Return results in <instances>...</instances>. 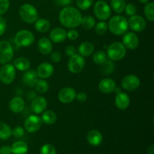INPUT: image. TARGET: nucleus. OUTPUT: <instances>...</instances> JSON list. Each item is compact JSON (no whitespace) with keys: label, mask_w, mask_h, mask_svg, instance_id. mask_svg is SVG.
<instances>
[{"label":"nucleus","mask_w":154,"mask_h":154,"mask_svg":"<svg viewBox=\"0 0 154 154\" xmlns=\"http://www.w3.org/2000/svg\"><path fill=\"white\" fill-rule=\"evenodd\" d=\"M144 15L150 21L154 20V3L147 2L144 7Z\"/></svg>","instance_id":"34"},{"label":"nucleus","mask_w":154,"mask_h":154,"mask_svg":"<svg viewBox=\"0 0 154 154\" xmlns=\"http://www.w3.org/2000/svg\"><path fill=\"white\" fill-rule=\"evenodd\" d=\"M86 62L84 57L80 54H75L70 57L68 63V69L73 74L80 73L84 69Z\"/></svg>","instance_id":"9"},{"label":"nucleus","mask_w":154,"mask_h":154,"mask_svg":"<svg viewBox=\"0 0 154 154\" xmlns=\"http://www.w3.org/2000/svg\"><path fill=\"white\" fill-rule=\"evenodd\" d=\"M130 105V98L123 92H120L117 93L115 97V105L118 109L126 110Z\"/></svg>","instance_id":"18"},{"label":"nucleus","mask_w":154,"mask_h":154,"mask_svg":"<svg viewBox=\"0 0 154 154\" xmlns=\"http://www.w3.org/2000/svg\"><path fill=\"white\" fill-rule=\"evenodd\" d=\"M51 60L54 63H59L62 60V55L58 51H54L51 53Z\"/></svg>","instance_id":"43"},{"label":"nucleus","mask_w":154,"mask_h":154,"mask_svg":"<svg viewBox=\"0 0 154 154\" xmlns=\"http://www.w3.org/2000/svg\"><path fill=\"white\" fill-rule=\"evenodd\" d=\"M87 140L89 144L94 147L100 145L103 140L102 133L96 129H92L89 131L87 135Z\"/></svg>","instance_id":"20"},{"label":"nucleus","mask_w":154,"mask_h":154,"mask_svg":"<svg viewBox=\"0 0 154 154\" xmlns=\"http://www.w3.org/2000/svg\"><path fill=\"white\" fill-rule=\"evenodd\" d=\"M81 25L85 29H92L96 25V20H95L94 17H93L92 16L87 15V16L82 17Z\"/></svg>","instance_id":"31"},{"label":"nucleus","mask_w":154,"mask_h":154,"mask_svg":"<svg viewBox=\"0 0 154 154\" xmlns=\"http://www.w3.org/2000/svg\"><path fill=\"white\" fill-rule=\"evenodd\" d=\"M16 70L14 65L6 63L0 69V81L4 84H10L14 81Z\"/></svg>","instance_id":"7"},{"label":"nucleus","mask_w":154,"mask_h":154,"mask_svg":"<svg viewBox=\"0 0 154 154\" xmlns=\"http://www.w3.org/2000/svg\"><path fill=\"white\" fill-rule=\"evenodd\" d=\"M93 1L94 0H77L76 4L78 8L85 11L90 8L93 5Z\"/></svg>","instance_id":"37"},{"label":"nucleus","mask_w":154,"mask_h":154,"mask_svg":"<svg viewBox=\"0 0 154 154\" xmlns=\"http://www.w3.org/2000/svg\"><path fill=\"white\" fill-rule=\"evenodd\" d=\"M140 79L135 75H126L121 81L122 87L127 91H135L140 87Z\"/></svg>","instance_id":"10"},{"label":"nucleus","mask_w":154,"mask_h":154,"mask_svg":"<svg viewBox=\"0 0 154 154\" xmlns=\"http://www.w3.org/2000/svg\"><path fill=\"white\" fill-rule=\"evenodd\" d=\"M123 45L128 49L135 50L139 45V38L135 33L126 32L123 37Z\"/></svg>","instance_id":"14"},{"label":"nucleus","mask_w":154,"mask_h":154,"mask_svg":"<svg viewBox=\"0 0 154 154\" xmlns=\"http://www.w3.org/2000/svg\"><path fill=\"white\" fill-rule=\"evenodd\" d=\"M42 121L47 125H53L57 122V116L53 111H45L42 112Z\"/></svg>","instance_id":"28"},{"label":"nucleus","mask_w":154,"mask_h":154,"mask_svg":"<svg viewBox=\"0 0 154 154\" xmlns=\"http://www.w3.org/2000/svg\"><path fill=\"white\" fill-rule=\"evenodd\" d=\"M78 37H79V33H78V32L77 30L70 29L67 32V38L69 40L75 41L76 39H78Z\"/></svg>","instance_id":"42"},{"label":"nucleus","mask_w":154,"mask_h":154,"mask_svg":"<svg viewBox=\"0 0 154 154\" xmlns=\"http://www.w3.org/2000/svg\"><path fill=\"white\" fill-rule=\"evenodd\" d=\"M65 52H66V55L69 56V57H72V56L77 54L76 48L74 46H72V45H69V46L66 47V50H65Z\"/></svg>","instance_id":"44"},{"label":"nucleus","mask_w":154,"mask_h":154,"mask_svg":"<svg viewBox=\"0 0 154 154\" xmlns=\"http://www.w3.org/2000/svg\"><path fill=\"white\" fill-rule=\"evenodd\" d=\"M54 68L51 63H42L38 66L36 74L38 77L42 79H47L50 77L52 76L54 74Z\"/></svg>","instance_id":"15"},{"label":"nucleus","mask_w":154,"mask_h":154,"mask_svg":"<svg viewBox=\"0 0 154 154\" xmlns=\"http://www.w3.org/2000/svg\"><path fill=\"white\" fill-rule=\"evenodd\" d=\"M67 38V32L63 28H54L50 33V40L54 43H62Z\"/></svg>","instance_id":"19"},{"label":"nucleus","mask_w":154,"mask_h":154,"mask_svg":"<svg viewBox=\"0 0 154 154\" xmlns=\"http://www.w3.org/2000/svg\"><path fill=\"white\" fill-rule=\"evenodd\" d=\"M56 4L61 7H66V6H69V4H71L72 0H54Z\"/></svg>","instance_id":"47"},{"label":"nucleus","mask_w":154,"mask_h":154,"mask_svg":"<svg viewBox=\"0 0 154 154\" xmlns=\"http://www.w3.org/2000/svg\"><path fill=\"white\" fill-rule=\"evenodd\" d=\"M128 24L129 26L132 29V30L136 32H140L143 31L146 27V21L140 15H133L130 17L129 20H128Z\"/></svg>","instance_id":"12"},{"label":"nucleus","mask_w":154,"mask_h":154,"mask_svg":"<svg viewBox=\"0 0 154 154\" xmlns=\"http://www.w3.org/2000/svg\"><path fill=\"white\" fill-rule=\"evenodd\" d=\"M42 119L37 115H30L24 122L25 130L29 133H34L39 130L42 126Z\"/></svg>","instance_id":"11"},{"label":"nucleus","mask_w":154,"mask_h":154,"mask_svg":"<svg viewBox=\"0 0 154 154\" xmlns=\"http://www.w3.org/2000/svg\"><path fill=\"white\" fill-rule=\"evenodd\" d=\"M99 89L105 94H110L116 89V82L111 78H103L99 83Z\"/></svg>","instance_id":"17"},{"label":"nucleus","mask_w":154,"mask_h":154,"mask_svg":"<svg viewBox=\"0 0 154 154\" xmlns=\"http://www.w3.org/2000/svg\"><path fill=\"white\" fill-rule=\"evenodd\" d=\"M25 107L24 100L20 96H16L11 99L9 102V109L15 114H19Z\"/></svg>","instance_id":"22"},{"label":"nucleus","mask_w":154,"mask_h":154,"mask_svg":"<svg viewBox=\"0 0 154 154\" xmlns=\"http://www.w3.org/2000/svg\"><path fill=\"white\" fill-rule=\"evenodd\" d=\"M11 147L8 145H4L0 147V154H11Z\"/></svg>","instance_id":"48"},{"label":"nucleus","mask_w":154,"mask_h":154,"mask_svg":"<svg viewBox=\"0 0 154 154\" xmlns=\"http://www.w3.org/2000/svg\"><path fill=\"white\" fill-rule=\"evenodd\" d=\"M35 36L32 32L22 29L17 32L14 37V42L18 47H29L34 43Z\"/></svg>","instance_id":"6"},{"label":"nucleus","mask_w":154,"mask_h":154,"mask_svg":"<svg viewBox=\"0 0 154 154\" xmlns=\"http://www.w3.org/2000/svg\"><path fill=\"white\" fill-rule=\"evenodd\" d=\"M14 66L15 69L21 72H26L30 68V62L26 57H18L14 61Z\"/></svg>","instance_id":"25"},{"label":"nucleus","mask_w":154,"mask_h":154,"mask_svg":"<svg viewBox=\"0 0 154 154\" xmlns=\"http://www.w3.org/2000/svg\"><path fill=\"white\" fill-rule=\"evenodd\" d=\"M126 54V48L123 43L114 42L108 46L107 50V55L112 61H120L123 60Z\"/></svg>","instance_id":"4"},{"label":"nucleus","mask_w":154,"mask_h":154,"mask_svg":"<svg viewBox=\"0 0 154 154\" xmlns=\"http://www.w3.org/2000/svg\"><path fill=\"white\" fill-rule=\"evenodd\" d=\"M76 98L80 102H85L87 100V95L84 92H80L76 94Z\"/></svg>","instance_id":"46"},{"label":"nucleus","mask_w":154,"mask_h":154,"mask_svg":"<svg viewBox=\"0 0 154 154\" xmlns=\"http://www.w3.org/2000/svg\"><path fill=\"white\" fill-rule=\"evenodd\" d=\"M14 57V49L8 41L0 42V64L8 63Z\"/></svg>","instance_id":"8"},{"label":"nucleus","mask_w":154,"mask_h":154,"mask_svg":"<svg viewBox=\"0 0 154 154\" xmlns=\"http://www.w3.org/2000/svg\"><path fill=\"white\" fill-rule=\"evenodd\" d=\"M138 1L141 3H142V4H147V3L148 2L149 0H138Z\"/></svg>","instance_id":"50"},{"label":"nucleus","mask_w":154,"mask_h":154,"mask_svg":"<svg viewBox=\"0 0 154 154\" xmlns=\"http://www.w3.org/2000/svg\"><path fill=\"white\" fill-rule=\"evenodd\" d=\"M94 49L95 48L93 43L90 42H84L80 45L78 48V52L80 55L82 56L83 57H86L93 54V53L94 52Z\"/></svg>","instance_id":"24"},{"label":"nucleus","mask_w":154,"mask_h":154,"mask_svg":"<svg viewBox=\"0 0 154 154\" xmlns=\"http://www.w3.org/2000/svg\"><path fill=\"white\" fill-rule=\"evenodd\" d=\"M126 5L125 0H111V8L116 13L121 14L124 11Z\"/></svg>","instance_id":"30"},{"label":"nucleus","mask_w":154,"mask_h":154,"mask_svg":"<svg viewBox=\"0 0 154 154\" xmlns=\"http://www.w3.org/2000/svg\"><path fill=\"white\" fill-rule=\"evenodd\" d=\"M58 99L62 103H71L76 99V92L72 87H65L59 92Z\"/></svg>","instance_id":"13"},{"label":"nucleus","mask_w":154,"mask_h":154,"mask_svg":"<svg viewBox=\"0 0 154 154\" xmlns=\"http://www.w3.org/2000/svg\"><path fill=\"white\" fill-rule=\"evenodd\" d=\"M147 153L148 154H154V145L151 144L150 147L147 148Z\"/></svg>","instance_id":"49"},{"label":"nucleus","mask_w":154,"mask_h":154,"mask_svg":"<svg viewBox=\"0 0 154 154\" xmlns=\"http://www.w3.org/2000/svg\"><path fill=\"white\" fill-rule=\"evenodd\" d=\"M19 15L21 20L27 23H34L38 17L37 9L31 4H24L20 8Z\"/></svg>","instance_id":"3"},{"label":"nucleus","mask_w":154,"mask_h":154,"mask_svg":"<svg viewBox=\"0 0 154 154\" xmlns=\"http://www.w3.org/2000/svg\"><path fill=\"white\" fill-rule=\"evenodd\" d=\"M34 87L36 91L40 93H45L49 90V84L45 79H38V81L35 84Z\"/></svg>","instance_id":"32"},{"label":"nucleus","mask_w":154,"mask_h":154,"mask_svg":"<svg viewBox=\"0 0 154 154\" xmlns=\"http://www.w3.org/2000/svg\"><path fill=\"white\" fill-rule=\"evenodd\" d=\"M12 135V129L7 123L0 122V139L7 140Z\"/></svg>","instance_id":"29"},{"label":"nucleus","mask_w":154,"mask_h":154,"mask_svg":"<svg viewBox=\"0 0 154 154\" xmlns=\"http://www.w3.org/2000/svg\"><path fill=\"white\" fill-rule=\"evenodd\" d=\"M93 12L96 17L100 20H106L111 17V8L106 2L99 0L96 2L93 8Z\"/></svg>","instance_id":"5"},{"label":"nucleus","mask_w":154,"mask_h":154,"mask_svg":"<svg viewBox=\"0 0 154 154\" xmlns=\"http://www.w3.org/2000/svg\"><path fill=\"white\" fill-rule=\"evenodd\" d=\"M50 28H51L50 21L45 19V18L38 19L35 22V29L38 32H47L50 29Z\"/></svg>","instance_id":"27"},{"label":"nucleus","mask_w":154,"mask_h":154,"mask_svg":"<svg viewBox=\"0 0 154 154\" xmlns=\"http://www.w3.org/2000/svg\"><path fill=\"white\" fill-rule=\"evenodd\" d=\"M38 75L34 70H27L23 76V81L26 86L30 87H34L35 84L38 81Z\"/></svg>","instance_id":"23"},{"label":"nucleus","mask_w":154,"mask_h":154,"mask_svg":"<svg viewBox=\"0 0 154 154\" xmlns=\"http://www.w3.org/2000/svg\"><path fill=\"white\" fill-rule=\"evenodd\" d=\"M9 6H10L9 0H0V16L7 12Z\"/></svg>","instance_id":"41"},{"label":"nucleus","mask_w":154,"mask_h":154,"mask_svg":"<svg viewBox=\"0 0 154 154\" xmlns=\"http://www.w3.org/2000/svg\"><path fill=\"white\" fill-rule=\"evenodd\" d=\"M108 26L111 32L115 35H122L127 32L129 28L128 20L121 15H115L110 19Z\"/></svg>","instance_id":"2"},{"label":"nucleus","mask_w":154,"mask_h":154,"mask_svg":"<svg viewBox=\"0 0 154 154\" xmlns=\"http://www.w3.org/2000/svg\"><path fill=\"white\" fill-rule=\"evenodd\" d=\"M93 60L96 65H102L107 60V56L105 52L102 51H96L93 57Z\"/></svg>","instance_id":"33"},{"label":"nucleus","mask_w":154,"mask_h":154,"mask_svg":"<svg viewBox=\"0 0 154 154\" xmlns=\"http://www.w3.org/2000/svg\"><path fill=\"white\" fill-rule=\"evenodd\" d=\"M25 134V129L21 126H16L12 130V135L16 138H20Z\"/></svg>","instance_id":"40"},{"label":"nucleus","mask_w":154,"mask_h":154,"mask_svg":"<svg viewBox=\"0 0 154 154\" xmlns=\"http://www.w3.org/2000/svg\"><path fill=\"white\" fill-rule=\"evenodd\" d=\"M38 48L40 53L43 55H48L52 52L53 45L52 42L46 37L40 38L38 42Z\"/></svg>","instance_id":"21"},{"label":"nucleus","mask_w":154,"mask_h":154,"mask_svg":"<svg viewBox=\"0 0 154 154\" xmlns=\"http://www.w3.org/2000/svg\"><path fill=\"white\" fill-rule=\"evenodd\" d=\"M59 19L63 26L74 29L81 25L82 15L80 11L72 6H66L60 12Z\"/></svg>","instance_id":"1"},{"label":"nucleus","mask_w":154,"mask_h":154,"mask_svg":"<svg viewBox=\"0 0 154 154\" xmlns=\"http://www.w3.org/2000/svg\"><path fill=\"white\" fill-rule=\"evenodd\" d=\"M47 106H48L47 99L42 96H37L33 99L31 103L32 111L37 114L44 112Z\"/></svg>","instance_id":"16"},{"label":"nucleus","mask_w":154,"mask_h":154,"mask_svg":"<svg viewBox=\"0 0 154 154\" xmlns=\"http://www.w3.org/2000/svg\"><path fill=\"white\" fill-rule=\"evenodd\" d=\"M11 147L13 154H26L28 152V145L23 141H16Z\"/></svg>","instance_id":"26"},{"label":"nucleus","mask_w":154,"mask_h":154,"mask_svg":"<svg viewBox=\"0 0 154 154\" xmlns=\"http://www.w3.org/2000/svg\"><path fill=\"white\" fill-rule=\"evenodd\" d=\"M101 66H102V73L105 74V75H109V74L112 73L114 71V68H115L114 67V63H113L112 60H107Z\"/></svg>","instance_id":"36"},{"label":"nucleus","mask_w":154,"mask_h":154,"mask_svg":"<svg viewBox=\"0 0 154 154\" xmlns=\"http://www.w3.org/2000/svg\"><path fill=\"white\" fill-rule=\"evenodd\" d=\"M95 32L99 35H103L107 32L108 29V24L106 22L103 20H101L100 22L98 23L96 25H95Z\"/></svg>","instance_id":"35"},{"label":"nucleus","mask_w":154,"mask_h":154,"mask_svg":"<svg viewBox=\"0 0 154 154\" xmlns=\"http://www.w3.org/2000/svg\"><path fill=\"white\" fill-rule=\"evenodd\" d=\"M6 29H7V23H6L5 20L0 17V36H2L5 32Z\"/></svg>","instance_id":"45"},{"label":"nucleus","mask_w":154,"mask_h":154,"mask_svg":"<svg viewBox=\"0 0 154 154\" xmlns=\"http://www.w3.org/2000/svg\"><path fill=\"white\" fill-rule=\"evenodd\" d=\"M125 12H126V15L129 17H132L133 15H135L137 12V8L132 3H129V4L126 5V7H125Z\"/></svg>","instance_id":"39"},{"label":"nucleus","mask_w":154,"mask_h":154,"mask_svg":"<svg viewBox=\"0 0 154 154\" xmlns=\"http://www.w3.org/2000/svg\"><path fill=\"white\" fill-rule=\"evenodd\" d=\"M40 153L41 154H57V150L52 144H46L42 146Z\"/></svg>","instance_id":"38"}]
</instances>
